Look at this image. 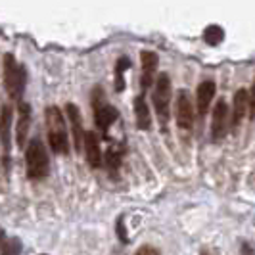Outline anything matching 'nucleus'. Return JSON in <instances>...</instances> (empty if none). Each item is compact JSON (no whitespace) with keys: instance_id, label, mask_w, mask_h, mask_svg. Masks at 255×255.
I'll list each match as a JSON object with an SVG mask.
<instances>
[{"instance_id":"18","label":"nucleus","mask_w":255,"mask_h":255,"mask_svg":"<svg viewBox=\"0 0 255 255\" xmlns=\"http://www.w3.org/2000/svg\"><path fill=\"white\" fill-rule=\"evenodd\" d=\"M106 165L110 167V171L112 173H117V169L121 165V152L117 150V148H110L108 152H106Z\"/></svg>"},{"instance_id":"6","label":"nucleus","mask_w":255,"mask_h":255,"mask_svg":"<svg viewBox=\"0 0 255 255\" xmlns=\"http://www.w3.org/2000/svg\"><path fill=\"white\" fill-rule=\"evenodd\" d=\"M227 127H229V106L221 98L213 108V121H211V138H213V142L225 138Z\"/></svg>"},{"instance_id":"15","label":"nucleus","mask_w":255,"mask_h":255,"mask_svg":"<svg viewBox=\"0 0 255 255\" xmlns=\"http://www.w3.org/2000/svg\"><path fill=\"white\" fill-rule=\"evenodd\" d=\"M134 115H136V127L140 130H148L152 125V115H150V108L146 104V98L142 94L134 98Z\"/></svg>"},{"instance_id":"4","label":"nucleus","mask_w":255,"mask_h":255,"mask_svg":"<svg viewBox=\"0 0 255 255\" xmlns=\"http://www.w3.org/2000/svg\"><path fill=\"white\" fill-rule=\"evenodd\" d=\"M25 161H27V175L29 179H44L48 175V155H46V148L44 144L33 138L31 144L27 146L25 152Z\"/></svg>"},{"instance_id":"3","label":"nucleus","mask_w":255,"mask_h":255,"mask_svg":"<svg viewBox=\"0 0 255 255\" xmlns=\"http://www.w3.org/2000/svg\"><path fill=\"white\" fill-rule=\"evenodd\" d=\"M27 71L23 65H17L12 54H6L4 58V85L8 90V96L12 100H19L25 89Z\"/></svg>"},{"instance_id":"19","label":"nucleus","mask_w":255,"mask_h":255,"mask_svg":"<svg viewBox=\"0 0 255 255\" xmlns=\"http://www.w3.org/2000/svg\"><path fill=\"white\" fill-rule=\"evenodd\" d=\"M21 240L19 238H10L2 246V255H21Z\"/></svg>"},{"instance_id":"5","label":"nucleus","mask_w":255,"mask_h":255,"mask_svg":"<svg viewBox=\"0 0 255 255\" xmlns=\"http://www.w3.org/2000/svg\"><path fill=\"white\" fill-rule=\"evenodd\" d=\"M177 125L182 130H192L194 125V104L186 90H179L177 94Z\"/></svg>"},{"instance_id":"20","label":"nucleus","mask_w":255,"mask_h":255,"mask_svg":"<svg viewBox=\"0 0 255 255\" xmlns=\"http://www.w3.org/2000/svg\"><path fill=\"white\" fill-rule=\"evenodd\" d=\"M248 112H250V119H255V83L252 87V92H248Z\"/></svg>"},{"instance_id":"23","label":"nucleus","mask_w":255,"mask_h":255,"mask_svg":"<svg viewBox=\"0 0 255 255\" xmlns=\"http://www.w3.org/2000/svg\"><path fill=\"white\" fill-rule=\"evenodd\" d=\"M242 255H255V248L250 246V244H242V250H240Z\"/></svg>"},{"instance_id":"21","label":"nucleus","mask_w":255,"mask_h":255,"mask_svg":"<svg viewBox=\"0 0 255 255\" xmlns=\"http://www.w3.org/2000/svg\"><path fill=\"white\" fill-rule=\"evenodd\" d=\"M134 255H159V252L155 248H152V246H142Z\"/></svg>"},{"instance_id":"14","label":"nucleus","mask_w":255,"mask_h":255,"mask_svg":"<svg viewBox=\"0 0 255 255\" xmlns=\"http://www.w3.org/2000/svg\"><path fill=\"white\" fill-rule=\"evenodd\" d=\"M10 136H12V108L4 106L0 114V140L4 146V153H10Z\"/></svg>"},{"instance_id":"1","label":"nucleus","mask_w":255,"mask_h":255,"mask_svg":"<svg viewBox=\"0 0 255 255\" xmlns=\"http://www.w3.org/2000/svg\"><path fill=\"white\" fill-rule=\"evenodd\" d=\"M46 125H48V142L56 153H69V140H67V128H65L64 115L60 108L50 106L46 108Z\"/></svg>"},{"instance_id":"22","label":"nucleus","mask_w":255,"mask_h":255,"mask_svg":"<svg viewBox=\"0 0 255 255\" xmlns=\"http://www.w3.org/2000/svg\"><path fill=\"white\" fill-rule=\"evenodd\" d=\"M117 234H119V240H121V242H127V234H125V227H123V219L117 221Z\"/></svg>"},{"instance_id":"11","label":"nucleus","mask_w":255,"mask_h":255,"mask_svg":"<svg viewBox=\"0 0 255 255\" xmlns=\"http://www.w3.org/2000/svg\"><path fill=\"white\" fill-rule=\"evenodd\" d=\"M142 60V77H140V87L142 90L150 89L155 77V69H157V56L150 50L140 52Z\"/></svg>"},{"instance_id":"2","label":"nucleus","mask_w":255,"mask_h":255,"mask_svg":"<svg viewBox=\"0 0 255 255\" xmlns=\"http://www.w3.org/2000/svg\"><path fill=\"white\" fill-rule=\"evenodd\" d=\"M171 98H173V89H171V79L167 73H159L155 79V89H153V108H155V114L159 117L163 128L169 123V117H171Z\"/></svg>"},{"instance_id":"16","label":"nucleus","mask_w":255,"mask_h":255,"mask_svg":"<svg viewBox=\"0 0 255 255\" xmlns=\"http://www.w3.org/2000/svg\"><path fill=\"white\" fill-rule=\"evenodd\" d=\"M202 38H204L207 44L217 46V44L223 42V38H225V31H223L221 25H207L204 29V33H202Z\"/></svg>"},{"instance_id":"13","label":"nucleus","mask_w":255,"mask_h":255,"mask_svg":"<svg viewBox=\"0 0 255 255\" xmlns=\"http://www.w3.org/2000/svg\"><path fill=\"white\" fill-rule=\"evenodd\" d=\"M19 117H17V127H15V136H17V146L23 148L25 146L27 132H29V123H31V106L27 102H21L19 108Z\"/></svg>"},{"instance_id":"8","label":"nucleus","mask_w":255,"mask_h":255,"mask_svg":"<svg viewBox=\"0 0 255 255\" xmlns=\"http://www.w3.org/2000/svg\"><path fill=\"white\" fill-rule=\"evenodd\" d=\"M215 92H217V85L213 81H204L200 87H198V94H196V108H198V114L200 117H205L211 102L215 98Z\"/></svg>"},{"instance_id":"24","label":"nucleus","mask_w":255,"mask_h":255,"mask_svg":"<svg viewBox=\"0 0 255 255\" xmlns=\"http://www.w3.org/2000/svg\"><path fill=\"white\" fill-rule=\"evenodd\" d=\"M0 246H4V230L0 229Z\"/></svg>"},{"instance_id":"12","label":"nucleus","mask_w":255,"mask_h":255,"mask_svg":"<svg viewBox=\"0 0 255 255\" xmlns=\"http://www.w3.org/2000/svg\"><path fill=\"white\" fill-rule=\"evenodd\" d=\"M67 117L73 128V142H75V150H83V140H85V130H83V121H81V112L75 104H67Z\"/></svg>"},{"instance_id":"10","label":"nucleus","mask_w":255,"mask_h":255,"mask_svg":"<svg viewBox=\"0 0 255 255\" xmlns=\"http://www.w3.org/2000/svg\"><path fill=\"white\" fill-rule=\"evenodd\" d=\"M83 148H85V155L87 161L92 169L102 167V150H100V140L94 132H85V140H83Z\"/></svg>"},{"instance_id":"7","label":"nucleus","mask_w":255,"mask_h":255,"mask_svg":"<svg viewBox=\"0 0 255 255\" xmlns=\"http://www.w3.org/2000/svg\"><path fill=\"white\" fill-rule=\"evenodd\" d=\"M119 117V112L115 110L114 106L106 102H94V119H96V125L102 130L108 138V128L114 125V121Z\"/></svg>"},{"instance_id":"9","label":"nucleus","mask_w":255,"mask_h":255,"mask_svg":"<svg viewBox=\"0 0 255 255\" xmlns=\"http://www.w3.org/2000/svg\"><path fill=\"white\" fill-rule=\"evenodd\" d=\"M246 114H248V90L238 89L234 92V98H232V119H230L232 130H238L240 128Z\"/></svg>"},{"instance_id":"17","label":"nucleus","mask_w":255,"mask_h":255,"mask_svg":"<svg viewBox=\"0 0 255 255\" xmlns=\"http://www.w3.org/2000/svg\"><path fill=\"white\" fill-rule=\"evenodd\" d=\"M130 67V60L128 58H119V62L115 65V77H117V85H115V89L117 92H121V90L125 89V83H123V71Z\"/></svg>"}]
</instances>
